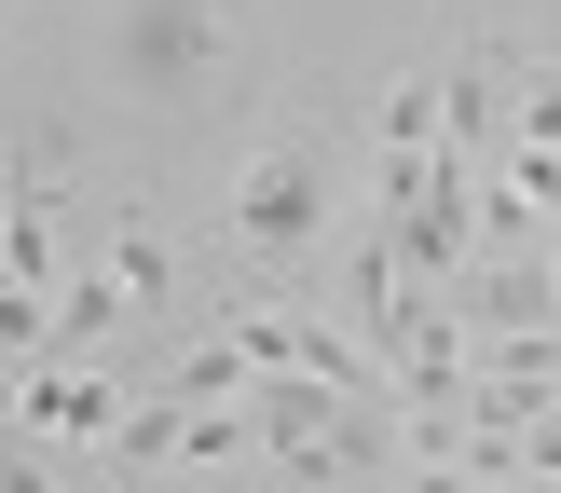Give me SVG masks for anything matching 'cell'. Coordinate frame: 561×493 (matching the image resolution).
<instances>
[{"mask_svg":"<svg viewBox=\"0 0 561 493\" xmlns=\"http://www.w3.org/2000/svg\"><path fill=\"white\" fill-rule=\"evenodd\" d=\"M329 219H343V164H329V124H261L233 164V192H219V233L247 246L261 274H301L329 246Z\"/></svg>","mask_w":561,"mask_h":493,"instance_id":"1","label":"cell"},{"mask_svg":"<svg viewBox=\"0 0 561 493\" xmlns=\"http://www.w3.org/2000/svg\"><path fill=\"white\" fill-rule=\"evenodd\" d=\"M124 383L110 370H82V356H27L14 383H0V425L14 438H82V452H110V425H124Z\"/></svg>","mask_w":561,"mask_h":493,"instance_id":"2","label":"cell"},{"mask_svg":"<svg viewBox=\"0 0 561 493\" xmlns=\"http://www.w3.org/2000/svg\"><path fill=\"white\" fill-rule=\"evenodd\" d=\"M206 42H219L206 0H137V14H124V82H192Z\"/></svg>","mask_w":561,"mask_h":493,"instance_id":"3","label":"cell"},{"mask_svg":"<svg viewBox=\"0 0 561 493\" xmlns=\"http://www.w3.org/2000/svg\"><path fill=\"white\" fill-rule=\"evenodd\" d=\"M164 383H179L192 411H219V398H247L261 370H247V356H233V329H219V343H179V370H164Z\"/></svg>","mask_w":561,"mask_h":493,"instance_id":"4","label":"cell"},{"mask_svg":"<svg viewBox=\"0 0 561 493\" xmlns=\"http://www.w3.org/2000/svg\"><path fill=\"white\" fill-rule=\"evenodd\" d=\"M110 274H124V301H164V288H179V261H164L151 219H124V233H110Z\"/></svg>","mask_w":561,"mask_h":493,"instance_id":"5","label":"cell"},{"mask_svg":"<svg viewBox=\"0 0 561 493\" xmlns=\"http://www.w3.org/2000/svg\"><path fill=\"white\" fill-rule=\"evenodd\" d=\"M179 438H192V411H124V425H110V466H137V480H151Z\"/></svg>","mask_w":561,"mask_h":493,"instance_id":"6","label":"cell"},{"mask_svg":"<svg viewBox=\"0 0 561 493\" xmlns=\"http://www.w3.org/2000/svg\"><path fill=\"white\" fill-rule=\"evenodd\" d=\"M520 137H535V151H561V69H548V82H520Z\"/></svg>","mask_w":561,"mask_h":493,"instance_id":"7","label":"cell"},{"mask_svg":"<svg viewBox=\"0 0 561 493\" xmlns=\"http://www.w3.org/2000/svg\"><path fill=\"white\" fill-rule=\"evenodd\" d=\"M0 493H69V480H55V466L27 452V438H0Z\"/></svg>","mask_w":561,"mask_h":493,"instance_id":"8","label":"cell"}]
</instances>
